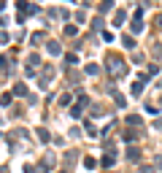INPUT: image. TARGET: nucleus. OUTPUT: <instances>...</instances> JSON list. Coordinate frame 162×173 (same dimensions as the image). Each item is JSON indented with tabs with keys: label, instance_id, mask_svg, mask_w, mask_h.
Segmentation results:
<instances>
[{
	"label": "nucleus",
	"instance_id": "obj_1",
	"mask_svg": "<svg viewBox=\"0 0 162 173\" xmlns=\"http://www.w3.org/2000/svg\"><path fill=\"white\" fill-rule=\"evenodd\" d=\"M49 54H62L60 43H49Z\"/></svg>",
	"mask_w": 162,
	"mask_h": 173
},
{
	"label": "nucleus",
	"instance_id": "obj_2",
	"mask_svg": "<svg viewBox=\"0 0 162 173\" xmlns=\"http://www.w3.org/2000/svg\"><path fill=\"white\" fill-rule=\"evenodd\" d=\"M124 16H127V14H124V11H119V14L114 16V25H122V22H124Z\"/></svg>",
	"mask_w": 162,
	"mask_h": 173
},
{
	"label": "nucleus",
	"instance_id": "obj_3",
	"mask_svg": "<svg viewBox=\"0 0 162 173\" xmlns=\"http://www.w3.org/2000/svg\"><path fill=\"white\" fill-rule=\"evenodd\" d=\"M141 89H143V81H135L132 84V95H141Z\"/></svg>",
	"mask_w": 162,
	"mask_h": 173
},
{
	"label": "nucleus",
	"instance_id": "obj_4",
	"mask_svg": "<svg viewBox=\"0 0 162 173\" xmlns=\"http://www.w3.org/2000/svg\"><path fill=\"white\" fill-rule=\"evenodd\" d=\"M97 70H100V68L94 65V62H92V65H87V73H89V76H94V73H97Z\"/></svg>",
	"mask_w": 162,
	"mask_h": 173
},
{
	"label": "nucleus",
	"instance_id": "obj_5",
	"mask_svg": "<svg viewBox=\"0 0 162 173\" xmlns=\"http://www.w3.org/2000/svg\"><path fill=\"white\" fill-rule=\"evenodd\" d=\"M135 135H138L135 130H127V133H124V141H135Z\"/></svg>",
	"mask_w": 162,
	"mask_h": 173
},
{
	"label": "nucleus",
	"instance_id": "obj_6",
	"mask_svg": "<svg viewBox=\"0 0 162 173\" xmlns=\"http://www.w3.org/2000/svg\"><path fill=\"white\" fill-rule=\"evenodd\" d=\"M114 160H116L114 154H108V157H103V165H114Z\"/></svg>",
	"mask_w": 162,
	"mask_h": 173
},
{
	"label": "nucleus",
	"instance_id": "obj_7",
	"mask_svg": "<svg viewBox=\"0 0 162 173\" xmlns=\"http://www.w3.org/2000/svg\"><path fill=\"white\" fill-rule=\"evenodd\" d=\"M14 92H16V95H24L27 89H24V84H16V87H14Z\"/></svg>",
	"mask_w": 162,
	"mask_h": 173
},
{
	"label": "nucleus",
	"instance_id": "obj_8",
	"mask_svg": "<svg viewBox=\"0 0 162 173\" xmlns=\"http://www.w3.org/2000/svg\"><path fill=\"white\" fill-rule=\"evenodd\" d=\"M38 138L43 141V143H46V141H49V133H46V130H38Z\"/></svg>",
	"mask_w": 162,
	"mask_h": 173
},
{
	"label": "nucleus",
	"instance_id": "obj_9",
	"mask_svg": "<svg viewBox=\"0 0 162 173\" xmlns=\"http://www.w3.org/2000/svg\"><path fill=\"white\" fill-rule=\"evenodd\" d=\"M157 25H159V30H162V14H159V16H157Z\"/></svg>",
	"mask_w": 162,
	"mask_h": 173
}]
</instances>
